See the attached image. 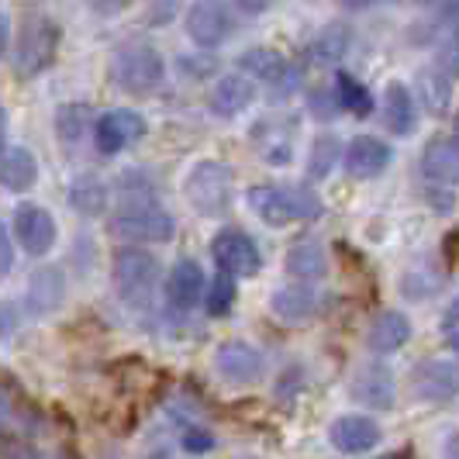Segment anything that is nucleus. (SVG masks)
Masks as SVG:
<instances>
[{
    "mask_svg": "<svg viewBox=\"0 0 459 459\" xmlns=\"http://www.w3.org/2000/svg\"><path fill=\"white\" fill-rule=\"evenodd\" d=\"M117 231H125L128 238L138 242H166L173 238V214L160 204L156 190L145 177H125L121 194H117Z\"/></svg>",
    "mask_w": 459,
    "mask_h": 459,
    "instance_id": "nucleus-1",
    "label": "nucleus"
},
{
    "mask_svg": "<svg viewBox=\"0 0 459 459\" xmlns=\"http://www.w3.org/2000/svg\"><path fill=\"white\" fill-rule=\"evenodd\" d=\"M249 207L255 214L273 225V229H283V225H294V221H307L315 218L322 204L311 190L304 186H290V184H259L249 190Z\"/></svg>",
    "mask_w": 459,
    "mask_h": 459,
    "instance_id": "nucleus-2",
    "label": "nucleus"
},
{
    "mask_svg": "<svg viewBox=\"0 0 459 459\" xmlns=\"http://www.w3.org/2000/svg\"><path fill=\"white\" fill-rule=\"evenodd\" d=\"M160 280H162V266L160 259L149 253V249H121L115 259V287H117V298L125 300L128 307H149L156 290H160Z\"/></svg>",
    "mask_w": 459,
    "mask_h": 459,
    "instance_id": "nucleus-3",
    "label": "nucleus"
},
{
    "mask_svg": "<svg viewBox=\"0 0 459 459\" xmlns=\"http://www.w3.org/2000/svg\"><path fill=\"white\" fill-rule=\"evenodd\" d=\"M231 190H235V177H231L229 166L218 160L197 162L186 177V201L204 218H218V214L229 211Z\"/></svg>",
    "mask_w": 459,
    "mask_h": 459,
    "instance_id": "nucleus-4",
    "label": "nucleus"
},
{
    "mask_svg": "<svg viewBox=\"0 0 459 459\" xmlns=\"http://www.w3.org/2000/svg\"><path fill=\"white\" fill-rule=\"evenodd\" d=\"M166 66H162V56L145 42H132V46H121L115 56V80L121 91L128 93H152L162 83Z\"/></svg>",
    "mask_w": 459,
    "mask_h": 459,
    "instance_id": "nucleus-5",
    "label": "nucleus"
},
{
    "mask_svg": "<svg viewBox=\"0 0 459 459\" xmlns=\"http://www.w3.org/2000/svg\"><path fill=\"white\" fill-rule=\"evenodd\" d=\"M186 35L201 48H218L229 42L235 31V18H231L225 0H194L186 11Z\"/></svg>",
    "mask_w": 459,
    "mask_h": 459,
    "instance_id": "nucleus-6",
    "label": "nucleus"
},
{
    "mask_svg": "<svg viewBox=\"0 0 459 459\" xmlns=\"http://www.w3.org/2000/svg\"><path fill=\"white\" fill-rule=\"evenodd\" d=\"M211 253H214V263L231 276H255L263 270V253L255 238L238 229L218 231L211 238Z\"/></svg>",
    "mask_w": 459,
    "mask_h": 459,
    "instance_id": "nucleus-7",
    "label": "nucleus"
},
{
    "mask_svg": "<svg viewBox=\"0 0 459 459\" xmlns=\"http://www.w3.org/2000/svg\"><path fill=\"white\" fill-rule=\"evenodd\" d=\"M56 48H59V24H52L48 18L31 22L22 35V46L11 52L18 76H35L48 69V63L56 59Z\"/></svg>",
    "mask_w": 459,
    "mask_h": 459,
    "instance_id": "nucleus-8",
    "label": "nucleus"
},
{
    "mask_svg": "<svg viewBox=\"0 0 459 459\" xmlns=\"http://www.w3.org/2000/svg\"><path fill=\"white\" fill-rule=\"evenodd\" d=\"M142 135H145V117L138 111H111V115H100L93 125V142L104 156H117L121 149L135 145Z\"/></svg>",
    "mask_w": 459,
    "mask_h": 459,
    "instance_id": "nucleus-9",
    "label": "nucleus"
},
{
    "mask_svg": "<svg viewBox=\"0 0 459 459\" xmlns=\"http://www.w3.org/2000/svg\"><path fill=\"white\" fill-rule=\"evenodd\" d=\"M14 238L22 242V249L28 255H46L56 246V221L46 207L39 204H22L14 211V221H11Z\"/></svg>",
    "mask_w": 459,
    "mask_h": 459,
    "instance_id": "nucleus-10",
    "label": "nucleus"
},
{
    "mask_svg": "<svg viewBox=\"0 0 459 459\" xmlns=\"http://www.w3.org/2000/svg\"><path fill=\"white\" fill-rule=\"evenodd\" d=\"M238 69L246 76H253L259 83L273 87L280 93H290L298 87V69L290 66L276 48H249L242 59H238Z\"/></svg>",
    "mask_w": 459,
    "mask_h": 459,
    "instance_id": "nucleus-11",
    "label": "nucleus"
},
{
    "mask_svg": "<svg viewBox=\"0 0 459 459\" xmlns=\"http://www.w3.org/2000/svg\"><path fill=\"white\" fill-rule=\"evenodd\" d=\"M352 397L369 408V411H387L394 408V397H397V384H394V369L384 363H367V367L356 369L352 377Z\"/></svg>",
    "mask_w": 459,
    "mask_h": 459,
    "instance_id": "nucleus-12",
    "label": "nucleus"
},
{
    "mask_svg": "<svg viewBox=\"0 0 459 459\" xmlns=\"http://www.w3.org/2000/svg\"><path fill=\"white\" fill-rule=\"evenodd\" d=\"M394 160V149L387 142H380L377 135H356L349 145H345V169H349V177H356V180H373V177H380Z\"/></svg>",
    "mask_w": 459,
    "mask_h": 459,
    "instance_id": "nucleus-13",
    "label": "nucleus"
},
{
    "mask_svg": "<svg viewBox=\"0 0 459 459\" xmlns=\"http://www.w3.org/2000/svg\"><path fill=\"white\" fill-rule=\"evenodd\" d=\"M214 367L218 373L231 380V384H253L263 377V369H266V359H263V352L249 342H225L218 345V352H214Z\"/></svg>",
    "mask_w": 459,
    "mask_h": 459,
    "instance_id": "nucleus-14",
    "label": "nucleus"
},
{
    "mask_svg": "<svg viewBox=\"0 0 459 459\" xmlns=\"http://www.w3.org/2000/svg\"><path fill=\"white\" fill-rule=\"evenodd\" d=\"M253 100H255V83L253 76H246V73H225L214 83L211 97H207L214 117H238L242 111H249Z\"/></svg>",
    "mask_w": 459,
    "mask_h": 459,
    "instance_id": "nucleus-15",
    "label": "nucleus"
},
{
    "mask_svg": "<svg viewBox=\"0 0 459 459\" xmlns=\"http://www.w3.org/2000/svg\"><path fill=\"white\" fill-rule=\"evenodd\" d=\"M411 387L418 397L425 401H449L459 394V367L449 359H432V363H421L411 373Z\"/></svg>",
    "mask_w": 459,
    "mask_h": 459,
    "instance_id": "nucleus-16",
    "label": "nucleus"
},
{
    "mask_svg": "<svg viewBox=\"0 0 459 459\" xmlns=\"http://www.w3.org/2000/svg\"><path fill=\"white\" fill-rule=\"evenodd\" d=\"M204 270L194 263V259H177L173 266H169V276H166V298L173 307H180V311H190L194 304H201L204 300Z\"/></svg>",
    "mask_w": 459,
    "mask_h": 459,
    "instance_id": "nucleus-17",
    "label": "nucleus"
},
{
    "mask_svg": "<svg viewBox=\"0 0 459 459\" xmlns=\"http://www.w3.org/2000/svg\"><path fill=\"white\" fill-rule=\"evenodd\" d=\"M332 446L342 453H367L380 442V425L367 414H345L332 425Z\"/></svg>",
    "mask_w": 459,
    "mask_h": 459,
    "instance_id": "nucleus-18",
    "label": "nucleus"
},
{
    "mask_svg": "<svg viewBox=\"0 0 459 459\" xmlns=\"http://www.w3.org/2000/svg\"><path fill=\"white\" fill-rule=\"evenodd\" d=\"M421 173L432 184H459V138H432L421 152Z\"/></svg>",
    "mask_w": 459,
    "mask_h": 459,
    "instance_id": "nucleus-19",
    "label": "nucleus"
},
{
    "mask_svg": "<svg viewBox=\"0 0 459 459\" xmlns=\"http://www.w3.org/2000/svg\"><path fill=\"white\" fill-rule=\"evenodd\" d=\"M384 125L391 135H411L418 128V104L404 83H391L384 93Z\"/></svg>",
    "mask_w": 459,
    "mask_h": 459,
    "instance_id": "nucleus-20",
    "label": "nucleus"
},
{
    "mask_svg": "<svg viewBox=\"0 0 459 459\" xmlns=\"http://www.w3.org/2000/svg\"><path fill=\"white\" fill-rule=\"evenodd\" d=\"M408 339H411V322H408V315H401V311H384V315H377L367 335V342L373 352H397Z\"/></svg>",
    "mask_w": 459,
    "mask_h": 459,
    "instance_id": "nucleus-21",
    "label": "nucleus"
},
{
    "mask_svg": "<svg viewBox=\"0 0 459 459\" xmlns=\"http://www.w3.org/2000/svg\"><path fill=\"white\" fill-rule=\"evenodd\" d=\"M287 273L300 280V283H315L328 273V259H325V249L315 242V238H300L290 246L287 253Z\"/></svg>",
    "mask_w": 459,
    "mask_h": 459,
    "instance_id": "nucleus-22",
    "label": "nucleus"
},
{
    "mask_svg": "<svg viewBox=\"0 0 459 459\" xmlns=\"http://www.w3.org/2000/svg\"><path fill=\"white\" fill-rule=\"evenodd\" d=\"M0 180H4V186L11 194H22L28 186H35V180H39V162H35V156L28 149H22V145H7L4 162H0Z\"/></svg>",
    "mask_w": 459,
    "mask_h": 459,
    "instance_id": "nucleus-23",
    "label": "nucleus"
},
{
    "mask_svg": "<svg viewBox=\"0 0 459 459\" xmlns=\"http://www.w3.org/2000/svg\"><path fill=\"white\" fill-rule=\"evenodd\" d=\"M273 311L287 322H304L318 311V294L307 287V283H290V287H280L273 294Z\"/></svg>",
    "mask_w": 459,
    "mask_h": 459,
    "instance_id": "nucleus-24",
    "label": "nucleus"
},
{
    "mask_svg": "<svg viewBox=\"0 0 459 459\" xmlns=\"http://www.w3.org/2000/svg\"><path fill=\"white\" fill-rule=\"evenodd\" d=\"M63 294H66V283H63V273L59 270H39L31 276V287H28V298H31V307L35 311H52L63 304Z\"/></svg>",
    "mask_w": 459,
    "mask_h": 459,
    "instance_id": "nucleus-25",
    "label": "nucleus"
},
{
    "mask_svg": "<svg viewBox=\"0 0 459 459\" xmlns=\"http://www.w3.org/2000/svg\"><path fill=\"white\" fill-rule=\"evenodd\" d=\"M69 204L76 207L80 214H87V218H97L108 207V186L100 184L97 177H80L76 184L69 186Z\"/></svg>",
    "mask_w": 459,
    "mask_h": 459,
    "instance_id": "nucleus-26",
    "label": "nucleus"
},
{
    "mask_svg": "<svg viewBox=\"0 0 459 459\" xmlns=\"http://www.w3.org/2000/svg\"><path fill=\"white\" fill-rule=\"evenodd\" d=\"M335 97H339V104H342L349 115L367 117L369 111H373V93H369L356 76H349V73H339V76H335Z\"/></svg>",
    "mask_w": 459,
    "mask_h": 459,
    "instance_id": "nucleus-27",
    "label": "nucleus"
},
{
    "mask_svg": "<svg viewBox=\"0 0 459 459\" xmlns=\"http://www.w3.org/2000/svg\"><path fill=\"white\" fill-rule=\"evenodd\" d=\"M339 152H342V145H339V138L335 135L315 138L311 156H307V173H311V180H325V177L332 173V166L339 162Z\"/></svg>",
    "mask_w": 459,
    "mask_h": 459,
    "instance_id": "nucleus-28",
    "label": "nucleus"
},
{
    "mask_svg": "<svg viewBox=\"0 0 459 459\" xmlns=\"http://www.w3.org/2000/svg\"><path fill=\"white\" fill-rule=\"evenodd\" d=\"M449 73H442L438 66L425 69L421 73V91H425V104L436 111V115H442L446 111V104H449Z\"/></svg>",
    "mask_w": 459,
    "mask_h": 459,
    "instance_id": "nucleus-29",
    "label": "nucleus"
},
{
    "mask_svg": "<svg viewBox=\"0 0 459 459\" xmlns=\"http://www.w3.org/2000/svg\"><path fill=\"white\" fill-rule=\"evenodd\" d=\"M87 121H91V108L87 104H63L59 115H56V128L66 142H80V135L87 132Z\"/></svg>",
    "mask_w": 459,
    "mask_h": 459,
    "instance_id": "nucleus-30",
    "label": "nucleus"
},
{
    "mask_svg": "<svg viewBox=\"0 0 459 459\" xmlns=\"http://www.w3.org/2000/svg\"><path fill=\"white\" fill-rule=\"evenodd\" d=\"M345 46H349V31H345L342 24H332V28H325L322 35L315 39L311 52H315V59H318V63H332V59H339V56H342Z\"/></svg>",
    "mask_w": 459,
    "mask_h": 459,
    "instance_id": "nucleus-31",
    "label": "nucleus"
},
{
    "mask_svg": "<svg viewBox=\"0 0 459 459\" xmlns=\"http://www.w3.org/2000/svg\"><path fill=\"white\" fill-rule=\"evenodd\" d=\"M231 304H235V276L221 270V273L214 276L211 290H207V311L211 315H229Z\"/></svg>",
    "mask_w": 459,
    "mask_h": 459,
    "instance_id": "nucleus-32",
    "label": "nucleus"
},
{
    "mask_svg": "<svg viewBox=\"0 0 459 459\" xmlns=\"http://www.w3.org/2000/svg\"><path fill=\"white\" fill-rule=\"evenodd\" d=\"M184 449L186 453H194V456H201V453H211L214 449V436L207 432V429H186L184 432Z\"/></svg>",
    "mask_w": 459,
    "mask_h": 459,
    "instance_id": "nucleus-33",
    "label": "nucleus"
},
{
    "mask_svg": "<svg viewBox=\"0 0 459 459\" xmlns=\"http://www.w3.org/2000/svg\"><path fill=\"white\" fill-rule=\"evenodd\" d=\"M11 235H14L11 229L0 235V276H7L11 273V266H14V246H11Z\"/></svg>",
    "mask_w": 459,
    "mask_h": 459,
    "instance_id": "nucleus-34",
    "label": "nucleus"
},
{
    "mask_svg": "<svg viewBox=\"0 0 459 459\" xmlns=\"http://www.w3.org/2000/svg\"><path fill=\"white\" fill-rule=\"evenodd\" d=\"M4 459H42V456H39V449H35V446H28V442H7Z\"/></svg>",
    "mask_w": 459,
    "mask_h": 459,
    "instance_id": "nucleus-35",
    "label": "nucleus"
},
{
    "mask_svg": "<svg viewBox=\"0 0 459 459\" xmlns=\"http://www.w3.org/2000/svg\"><path fill=\"white\" fill-rule=\"evenodd\" d=\"M438 22H446V35H459V0L446 4V11H442Z\"/></svg>",
    "mask_w": 459,
    "mask_h": 459,
    "instance_id": "nucleus-36",
    "label": "nucleus"
},
{
    "mask_svg": "<svg viewBox=\"0 0 459 459\" xmlns=\"http://www.w3.org/2000/svg\"><path fill=\"white\" fill-rule=\"evenodd\" d=\"M311 104H315V115L318 117H332L335 115V108H332V104H339V97H335V100H328L325 93H315V97H311ZM339 108H342V104H339Z\"/></svg>",
    "mask_w": 459,
    "mask_h": 459,
    "instance_id": "nucleus-37",
    "label": "nucleus"
},
{
    "mask_svg": "<svg viewBox=\"0 0 459 459\" xmlns=\"http://www.w3.org/2000/svg\"><path fill=\"white\" fill-rule=\"evenodd\" d=\"M235 4H238L246 14H266L276 0H235Z\"/></svg>",
    "mask_w": 459,
    "mask_h": 459,
    "instance_id": "nucleus-38",
    "label": "nucleus"
},
{
    "mask_svg": "<svg viewBox=\"0 0 459 459\" xmlns=\"http://www.w3.org/2000/svg\"><path fill=\"white\" fill-rule=\"evenodd\" d=\"M91 4L100 11V14H117V11H125L132 0H91Z\"/></svg>",
    "mask_w": 459,
    "mask_h": 459,
    "instance_id": "nucleus-39",
    "label": "nucleus"
},
{
    "mask_svg": "<svg viewBox=\"0 0 459 459\" xmlns=\"http://www.w3.org/2000/svg\"><path fill=\"white\" fill-rule=\"evenodd\" d=\"M377 4H391V0H342V7H349V11H367Z\"/></svg>",
    "mask_w": 459,
    "mask_h": 459,
    "instance_id": "nucleus-40",
    "label": "nucleus"
},
{
    "mask_svg": "<svg viewBox=\"0 0 459 459\" xmlns=\"http://www.w3.org/2000/svg\"><path fill=\"white\" fill-rule=\"evenodd\" d=\"M446 325H459V298H453L449 311H446Z\"/></svg>",
    "mask_w": 459,
    "mask_h": 459,
    "instance_id": "nucleus-41",
    "label": "nucleus"
},
{
    "mask_svg": "<svg viewBox=\"0 0 459 459\" xmlns=\"http://www.w3.org/2000/svg\"><path fill=\"white\" fill-rule=\"evenodd\" d=\"M442 459H459V436L449 438V446H446V456Z\"/></svg>",
    "mask_w": 459,
    "mask_h": 459,
    "instance_id": "nucleus-42",
    "label": "nucleus"
},
{
    "mask_svg": "<svg viewBox=\"0 0 459 459\" xmlns=\"http://www.w3.org/2000/svg\"><path fill=\"white\" fill-rule=\"evenodd\" d=\"M453 352H456V356H459V332H456V335H453Z\"/></svg>",
    "mask_w": 459,
    "mask_h": 459,
    "instance_id": "nucleus-43",
    "label": "nucleus"
},
{
    "mask_svg": "<svg viewBox=\"0 0 459 459\" xmlns=\"http://www.w3.org/2000/svg\"><path fill=\"white\" fill-rule=\"evenodd\" d=\"M418 4H432V0H418Z\"/></svg>",
    "mask_w": 459,
    "mask_h": 459,
    "instance_id": "nucleus-44",
    "label": "nucleus"
},
{
    "mask_svg": "<svg viewBox=\"0 0 459 459\" xmlns=\"http://www.w3.org/2000/svg\"><path fill=\"white\" fill-rule=\"evenodd\" d=\"M456 128H459V111H456Z\"/></svg>",
    "mask_w": 459,
    "mask_h": 459,
    "instance_id": "nucleus-45",
    "label": "nucleus"
},
{
    "mask_svg": "<svg viewBox=\"0 0 459 459\" xmlns=\"http://www.w3.org/2000/svg\"><path fill=\"white\" fill-rule=\"evenodd\" d=\"M387 459H397V456H387Z\"/></svg>",
    "mask_w": 459,
    "mask_h": 459,
    "instance_id": "nucleus-46",
    "label": "nucleus"
}]
</instances>
